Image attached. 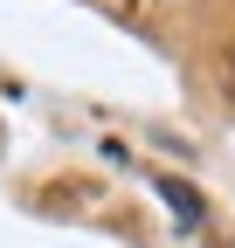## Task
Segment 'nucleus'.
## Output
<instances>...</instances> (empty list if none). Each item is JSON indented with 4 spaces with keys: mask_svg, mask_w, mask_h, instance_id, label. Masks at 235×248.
Listing matches in <instances>:
<instances>
[{
    "mask_svg": "<svg viewBox=\"0 0 235 248\" xmlns=\"http://www.w3.org/2000/svg\"><path fill=\"white\" fill-rule=\"evenodd\" d=\"M159 193H166V207H173L180 228H201V193H194L187 179H159Z\"/></svg>",
    "mask_w": 235,
    "mask_h": 248,
    "instance_id": "nucleus-1",
    "label": "nucleus"
},
{
    "mask_svg": "<svg viewBox=\"0 0 235 248\" xmlns=\"http://www.w3.org/2000/svg\"><path fill=\"white\" fill-rule=\"evenodd\" d=\"M228 69H235V55H228Z\"/></svg>",
    "mask_w": 235,
    "mask_h": 248,
    "instance_id": "nucleus-2",
    "label": "nucleus"
}]
</instances>
